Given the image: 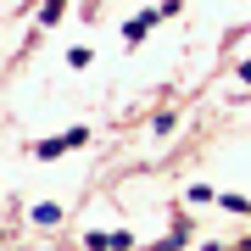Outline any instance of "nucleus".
<instances>
[{"label":"nucleus","mask_w":251,"mask_h":251,"mask_svg":"<svg viewBox=\"0 0 251 251\" xmlns=\"http://www.w3.org/2000/svg\"><path fill=\"white\" fill-rule=\"evenodd\" d=\"M156 23H162V11H145V17H134V23H128V28H123V45H140V39H145V34H151V28H156Z\"/></svg>","instance_id":"nucleus-1"},{"label":"nucleus","mask_w":251,"mask_h":251,"mask_svg":"<svg viewBox=\"0 0 251 251\" xmlns=\"http://www.w3.org/2000/svg\"><path fill=\"white\" fill-rule=\"evenodd\" d=\"M62 151H73V140L62 134V140H39V162H56Z\"/></svg>","instance_id":"nucleus-2"},{"label":"nucleus","mask_w":251,"mask_h":251,"mask_svg":"<svg viewBox=\"0 0 251 251\" xmlns=\"http://www.w3.org/2000/svg\"><path fill=\"white\" fill-rule=\"evenodd\" d=\"M62 6H67V0H50V6H45V23H62Z\"/></svg>","instance_id":"nucleus-3"},{"label":"nucleus","mask_w":251,"mask_h":251,"mask_svg":"<svg viewBox=\"0 0 251 251\" xmlns=\"http://www.w3.org/2000/svg\"><path fill=\"white\" fill-rule=\"evenodd\" d=\"M240 78H246V84H251V62H240Z\"/></svg>","instance_id":"nucleus-4"},{"label":"nucleus","mask_w":251,"mask_h":251,"mask_svg":"<svg viewBox=\"0 0 251 251\" xmlns=\"http://www.w3.org/2000/svg\"><path fill=\"white\" fill-rule=\"evenodd\" d=\"M246 251H251V240H246Z\"/></svg>","instance_id":"nucleus-5"}]
</instances>
